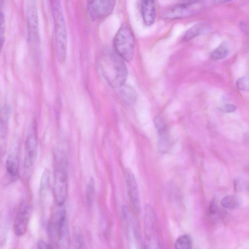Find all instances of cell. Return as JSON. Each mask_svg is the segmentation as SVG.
<instances>
[{
  "instance_id": "1",
  "label": "cell",
  "mask_w": 249,
  "mask_h": 249,
  "mask_svg": "<svg viewBox=\"0 0 249 249\" xmlns=\"http://www.w3.org/2000/svg\"><path fill=\"white\" fill-rule=\"evenodd\" d=\"M99 66L110 86L119 88L124 86L127 76V68L124 59L115 50L105 51L100 57Z\"/></svg>"
},
{
  "instance_id": "2",
  "label": "cell",
  "mask_w": 249,
  "mask_h": 249,
  "mask_svg": "<svg viewBox=\"0 0 249 249\" xmlns=\"http://www.w3.org/2000/svg\"><path fill=\"white\" fill-rule=\"evenodd\" d=\"M51 10L53 20L55 50L58 61L63 63L66 59L67 35L65 21L60 1L52 0Z\"/></svg>"
},
{
  "instance_id": "3",
  "label": "cell",
  "mask_w": 249,
  "mask_h": 249,
  "mask_svg": "<svg viewBox=\"0 0 249 249\" xmlns=\"http://www.w3.org/2000/svg\"><path fill=\"white\" fill-rule=\"evenodd\" d=\"M53 193L56 203L63 206L67 196L68 179L65 156L60 152L55 156Z\"/></svg>"
},
{
  "instance_id": "4",
  "label": "cell",
  "mask_w": 249,
  "mask_h": 249,
  "mask_svg": "<svg viewBox=\"0 0 249 249\" xmlns=\"http://www.w3.org/2000/svg\"><path fill=\"white\" fill-rule=\"evenodd\" d=\"M113 46L115 52L124 61H131L134 56L135 39L131 30L127 26L124 25L116 34Z\"/></svg>"
},
{
  "instance_id": "5",
  "label": "cell",
  "mask_w": 249,
  "mask_h": 249,
  "mask_svg": "<svg viewBox=\"0 0 249 249\" xmlns=\"http://www.w3.org/2000/svg\"><path fill=\"white\" fill-rule=\"evenodd\" d=\"M206 3L203 1L191 0L178 3L169 9L165 14L168 19H175L193 16L202 11Z\"/></svg>"
},
{
  "instance_id": "6",
  "label": "cell",
  "mask_w": 249,
  "mask_h": 249,
  "mask_svg": "<svg viewBox=\"0 0 249 249\" xmlns=\"http://www.w3.org/2000/svg\"><path fill=\"white\" fill-rule=\"evenodd\" d=\"M144 231L145 238L146 249H156L157 234L155 212L149 205L145 206L144 216Z\"/></svg>"
},
{
  "instance_id": "7",
  "label": "cell",
  "mask_w": 249,
  "mask_h": 249,
  "mask_svg": "<svg viewBox=\"0 0 249 249\" xmlns=\"http://www.w3.org/2000/svg\"><path fill=\"white\" fill-rule=\"evenodd\" d=\"M115 1L112 0H89L87 10L89 17L93 20L103 19L113 11Z\"/></svg>"
},
{
  "instance_id": "8",
  "label": "cell",
  "mask_w": 249,
  "mask_h": 249,
  "mask_svg": "<svg viewBox=\"0 0 249 249\" xmlns=\"http://www.w3.org/2000/svg\"><path fill=\"white\" fill-rule=\"evenodd\" d=\"M37 152V140L36 130L34 125H31L28 131L25 143L24 167L29 171L36 161Z\"/></svg>"
},
{
  "instance_id": "9",
  "label": "cell",
  "mask_w": 249,
  "mask_h": 249,
  "mask_svg": "<svg viewBox=\"0 0 249 249\" xmlns=\"http://www.w3.org/2000/svg\"><path fill=\"white\" fill-rule=\"evenodd\" d=\"M124 177L128 197L133 209L136 214H139L140 212V201L135 176L131 170L126 168L124 171Z\"/></svg>"
},
{
  "instance_id": "10",
  "label": "cell",
  "mask_w": 249,
  "mask_h": 249,
  "mask_svg": "<svg viewBox=\"0 0 249 249\" xmlns=\"http://www.w3.org/2000/svg\"><path fill=\"white\" fill-rule=\"evenodd\" d=\"M26 17L29 36L32 41L38 39V18L36 1L28 0L26 4Z\"/></svg>"
},
{
  "instance_id": "11",
  "label": "cell",
  "mask_w": 249,
  "mask_h": 249,
  "mask_svg": "<svg viewBox=\"0 0 249 249\" xmlns=\"http://www.w3.org/2000/svg\"><path fill=\"white\" fill-rule=\"evenodd\" d=\"M29 217L28 205L25 202L21 203L18 209L14 221V231L17 236H20L25 233Z\"/></svg>"
},
{
  "instance_id": "12",
  "label": "cell",
  "mask_w": 249,
  "mask_h": 249,
  "mask_svg": "<svg viewBox=\"0 0 249 249\" xmlns=\"http://www.w3.org/2000/svg\"><path fill=\"white\" fill-rule=\"evenodd\" d=\"M141 11L144 23L151 26L155 22L156 10L155 2L153 0H143L141 4Z\"/></svg>"
},
{
  "instance_id": "13",
  "label": "cell",
  "mask_w": 249,
  "mask_h": 249,
  "mask_svg": "<svg viewBox=\"0 0 249 249\" xmlns=\"http://www.w3.org/2000/svg\"><path fill=\"white\" fill-rule=\"evenodd\" d=\"M19 160L15 154H10L6 159V169L8 177L12 181L17 179L18 177Z\"/></svg>"
},
{
  "instance_id": "14",
  "label": "cell",
  "mask_w": 249,
  "mask_h": 249,
  "mask_svg": "<svg viewBox=\"0 0 249 249\" xmlns=\"http://www.w3.org/2000/svg\"><path fill=\"white\" fill-rule=\"evenodd\" d=\"M209 26L206 23H198L191 28L184 35V40H189L207 31Z\"/></svg>"
},
{
  "instance_id": "15",
  "label": "cell",
  "mask_w": 249,
  "mask_h": 249,
  "mask_svg": "<svg viewBox=\"0 0 249 249\" xmlns=\"http://www.w3.org/2000/svg\"><path fill=\"white\" fill-rule=\"evenodd\" d=\"M9 115V107L6 105L4 106L1 108L0 112V134L1 139L5 138L7 134Z\"/></svg>"
},
{
  "instance_id": "16",
  "label": "cell",
  "mask_w": 249,
  "mask_h": 249,
  "mask_svg": "<svg viewBox=\"0 0 249 249\" xmlns=\"http://www.w3.org/2000/svg\"><path fill=\"white\" fill-rule=\"evenodd\" d=\"M229 48L227 43L222 42L210 54L211 58L214 60H220L225 58L229 54Z\"/></svg>"
},
{
  "instance_id": "17",
  "label": "cell",
  "mask_w": 249,
  "mask_h": 249,
  "mask_svg": "<svg viewBox=\"0 0 249 249\" xmlns=\"http://www.w3.org/2000/svg\"><path fill=\"white\" fill-rule=\"evenodd\" d=\"M192 238L188 234L178 237L175 244V249H192Z\"/></svg>"
},
{
  "instance_id": "18",
  "label": "cell",
  "mask_w": 249,
  "mask_h": 249,
  "mask_svg": "<svg viewBox=\"0 0 249 249\" xmlns=\"http://www.w3.org/2000/svg\"><path fill=\"white\" fill-rule=\"evenodd\" d=\"M222 205L229 209L237 208L239 205V200L236 196L233 195L227 196L223 198L221 201Z\"/></svg>"
},
{
  "instance_id": "19",
  "label": "cell",
  "mask_w": 249,
  "mask_h": 249,
  "mask_svg": "<svg viewBox=\"0 0 249 249\" xmlns=\"http://www.w3.org/2000/svg\"><path fill=\"white\" fill-rule=\"evenodd\" d=\"M159 147L162 152L168 150L169 146V138L167 130L158 133Z\"/></svg>"
},
{
  "instance_id": "20",
  "label": "cell",
  "mask_w": 249,
  "mask_h": 249,
  "mask_svg": "<svg viewBox=\"0 0 249 249\" xmlns=\"http://www.w3.org/2000/svg\"><path fill=\"white\" fill-rule=\"evenodd\" d=\"M121 93L123 99L128 103H131L135 100V93L129 87H124Z\"/></svg>"
},
{
  "instance_id": "21",
  "label": "cell",
  "mask_w": 249,
  "mask_h": 249,
  "mask_svg": "<svg viewBox=\"0 0 249 249\" xmlns=\"http://www.w3.org/2000/svg\"><path fill=\"white\" fill-rule=\"evenodd\" d=\"M50 174L48 169H45L42 175L40 183V193L43 194L49 186Z\"/></svg>"
},
{
  "instance_id": "22",
  "label": "cell",
  "mask_w": 249,
  "mask_h": 249,
  "mask_svg": "<svg viewBox=\"0 0 249 249\" xmlns=\"http://www.w3.org/2000/svg\"><path fill=\"white\" fill-rule=\"evenodd\" d=\"M95 194V182L94 178H91L89 180L87 187V199L89 204L92 202Z\"/></svg>"
},
{
  "instance_id": "23",
  "label": "cell",
  "mask_w": 249,
  "mask_h": 249,
  "mask_svg": "<svg viewBox=\"0 0 249 249\" xmlns=\"http://www.w3.org/2000/svg\"><path fill=\"white\" fill-rule=\"evenodd\" d=\"M153 122L158 133L167 130L165 122L161 117L159 116L155 117Z\"/></svg>"
},
{
  "instance_id": "24",
  "label": "cell",
  "mask_w": 249,
  "mask_h": 249,
  "mask_svg": "<svg viewBox=\"0 0 249 249\" xmlns=\"http://www.w3.org/2000/svg\"><path fill=\"white\" fill-rule=\"evenodd\" d=\"M236 86L239 90L249 91V76L240 78L237 81Z\"/></svg>"
},
{
  "instance_id": "25",
  "label": "cell",
  "mask_w": 249,
  "mask_h": 249,
  "mask_svg": "<svg viewBox=\"0 0 249 249\" xmlns=\"http://www.w3.org/2000/svg\"><path fill=\"white\" fill-rule=\"evenodd\" d=\"M0 45L1 47H2V45L4 41L5 29V20L4 13L1 10L0 13Z\"/></svg>"
},
{
  "instance_id": "26",
  "label": "cell",
  "mask_w": 249,
  "mask_h": 249,
  "mask_svg": "<svg viewBox=\"0 0 249 249\" xmlns=\"http://www.w3.org/2000/svg\"><path fill=\"white\" fill-rule=\"evenodd\" d=\"M236 107L233 104H227L223 105L220 108V109L226 113H230L235 111Z\"/></svg>"
},
{
  "instance_id": "27",
  "label": "cell",
  "mask_w": 249,
  "mask_h": 249,
  "mask_svg": "<svg viewBox=\"0 0 249 249\" xmlns=\"http://www.w3.org/2000/svg\"><path fill=\"white\" fill-rule=\"evenodd\" d=\"M218 211V205L215 199L211 202L209 207V212L211 214H214Z\"/></svg>"
},
{
  "instance_id": "28",
  "label": "cell",
  "mask_w": 249,
  "mask_h": 249,
  "mask_svg": "<svg viewBox=\"0 0 249 249\" xmlns=\"http://www.w3.org/2000/svg\"><path fill=\"white\" fill-rule=\"evenodd\" d=\"M37 249H50L49 246L43 241H38L37 244Z\"/></svg>"
},
{
  "instance_id": "29",
  "label": "cell",
  "mask_w": 249,
  "mask_h": 249,
  "mask_svg": "<svg viewBox=\"0 0 249 249\" xmlns=\"http://www.w3.org/2000/svg\"><path fill=\"white\" fill-rule=\"evenodd\" d=\"M144 249H145L144 248Z\"/></svg>"
}]
</instances>
